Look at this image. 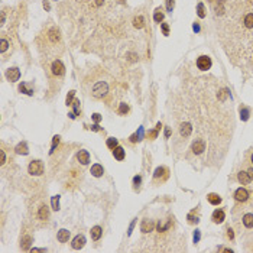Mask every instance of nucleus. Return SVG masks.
I'll return each mask as SVG.
<instances>
[{
    "instance_id": "f257e3e1",
    "label": "nucleus",
    "mask_w": 253,
    "mask_h": 253,
    "mask_svg": "<svg viewBox=\"0 0 253 253\" xmlns=\"http://www.w3.org/2000/svg\"><path fill=\"white\" fill-rule=\"evenodd\" d=\"M107 91H109V85L104 81H98L94 87H93V96L96 98H101L107 94Z\"/></svg>"
},
{
    "instance_id": "f03ea898",
    "label": "nucleus",
    "mask_w": 253,
    "mask_h": 253,
    "mask_svg": "<svg viewBox=\"0 0 253 253\" xmlns=\"http://www.w3.org/2000/svg\"><path fill=\"white\" fill-rule=\"evenodd\" d=\"M30 175H42L44 174V165L41 163V161H32L29 163V168H28Z\"/></svg>"
},
{
    "instance_id": "7ed1b4c3",
    "label": "nucleus",
    "mask_w": 253,
    "mask_h": 253,
    "mask_svg": "<svg viewBox=\"0 0 253 253\" xmlns=\"http://www.w3.org/2000/svg\"><path fill=\"white\" fill-rule=\"evenodd\" d=\"M197 67H198L201 71H207V70H210V67H211V59H210V57H207V55L200 57L198 59H197Z\"/></svg>"
},
{
    "instance_id": "20e7f679",
    "label": "nucleus",
    "mask_w": 253,
    "mask_h": 253,
    "mask_svg": "<svg viewBox=\"0 0 253 253\" xmlns=\"http://www.w3.org/2000/svg\"><path fill=\"white\" fill-rule=\"evenodd\" d=\"M84 245H85V237H84L83 234H78V236H75V237H74V240H72V243H71L72 249H75V250L83 249Z\"/></svg>"
},
{
    "instance_id": "39448f33",
    "label": "nucleus",
    "mask_w": 253,
    "mask_h": 253,
    "mask_svg": "<svg viewBox=\"0 0 253 253\" xmlns=\"http://www.w3.org/2000/svg\"><path fill=\"white\" fill-rule=\"evenodd\" d=\"M19 77H20V71H19V68H16V67L9 68L8 71H6V78H8L9 81H18Z\"/></svg>"
},
{
    "instance_id": "423d86ee",
    "label": "nucleus",
    "mask_w": 253,
    "mask_h": 253,
    "mask_svg": "<svg viewBox=\"0 0 253 253\" xmlns=\"http://www.w3.org/2000/svg\"><path fill=\"white\" fill-rule=\"evenodd\" d=\"M52 72L55 74V75H62V74L65 72V67L59 59H57V61H54L52 62Z\"/></svg>"
},
{
    "instance_id": "0eeeda50",
    "label": "nucleus",
    "mask_w": 253,
    "mask_h": 253,
    "mask_svg": "<svg viewBox=\"0 0 253 253\" xmlns=\"http://www.w3.org/2000/svg\"><path fill=\"white\" fill-rule=\"evenodd\" d=\"M77 159H78L80 163L87 165V163L90 162V153H88L87 151H80L78 153H77Z\"/></svg>"
},
{
    "instance_id": "6e6552de",
    "label": "nucleus",
    "mask_w": 253,
    "mask_h": 253,
    "mask_svg": "<svg viewBox=\"0 0 253 253\" xmlns=\"http://www.w3.org/2000/svg\"><path fill=\"white\" fill-rule=\"evenodd\" d=\"M204 151H205V143L203 140H197V142L193 143V152L195 155H200V153H203Z\"/></svg>"
},
{
    "instance_id": "1a4fd4ad",
    "label": "nucleus",
    "mask_w": 253,
    "mask_h": 253,
    "mask_svg": "<svg viewBox=\"0 0 253 253\" xmlns=\"http://www.w3.org/2000/svg\"><path fill=\"white\" fill-rule=\"evenodd\" d=\"M234 198L237 201H246L249 198V193H247L245 188H239V189H236V193H234Z\"/></svg>"
},
{
    "instance_id": "9d476101",
    "label": "nucleus",
    "mask_w": 253,
    "mask_h": 253,
    "mask_svg": "<svg viewBox=\"0 0 253 253\" xmlns=\"http://www.w3.org/2000/svg\"><path fill=\"white\" fill-rule=\"evenodd\" d=\"M90 172H91V175H93V177H97L98 178V177H101V175L104 174V169H103V166L100 165V163H94V165L91 166Z\"/></svg>"
},
{
    "instance_id": "9b49d317",
    "label": "nucleus",
    "mask_w": 253,
    "mask_h": 253,
    "mask_svg": "<svg viewBox=\"0 0 253 253\" xmlns=\"http://www.w3.org/2000/svg\"><path fill=\"white\" fill-rule=\"evenodd\" d=\"M153 227H155V224L152 223V221H149V220H142L140 230L143 231V233H149V231H152L153 230Z\"/></svg>"
},
{
    "instance_id": "f8f14e48",
    "label": "nucleus",
    "mask_w": 253,
    "mask_h": 253,
    "mask_svg": "<svg viewBox=\"0 0 253 253\" xmlns=\"http://www.w3.org/2000/svg\"><path fill=\"white\" fill-rule=\"evenodd\" d=\"M179 132H181V135L184 137H188L191 135V132H193V127H191L189 123H182L181 127H179Z\"/></svg>"
},
{
    "instance_id": "ddd939ff",
    "label": "nucleus",
    "mask_w": 253,
    "mask_h": 253,
    "mask_svg": "<svg viewBox=\"0 0 253 253\" xmlns=\"http://www.w3.org/2000/svg\"><path fill=\"white\" fill-rule=\"evenodd\" d=\"M224 211L223 210H215L214 213H213V221L214 223H223L224 221Z\"/></svg>"
},
{
    "instance_id": "4468645a",
    "label": "nucleus",
    "mask_w": 253,
    "mask_h": 253,
    "mask_svg": "<svg viewBox=\"0 0 253 253\" xmlns=\"http://www.w3.org/2000/svg\"><path fill=\"white\" fill-rule=\"evenodd\" d=\"M113 156L117 159V161H123V159H125V149L121 146H116L113 149Z\"/></svg>"
},
{
    "instance_id": "2eb2a0df",
    "label": "nucleus",
    "mask_w": 253,
    "mask_h": 253,
    "mask_svg": "<svg viewBox=\"0 0 253 253\" xmlns=\"http://www.w3.org/2000/svg\"><path fill=\"white\" fill-rule=\"evenodd\" d=\"M58 240H59L61 243H65V242H68V239H70V231L68 230H65V229H61L59 231H58Z\"/></svg>"
},
{
    "instance_id": "dca6fc26",
    "label": "nucleus",
    "mask_w": 253,
    "mask_h": 253,
    "mask_svg": "<svg viewBox=\"0 0 253 253\" xmlns=\"http://www.w3.org/2000/svg\"><path fill=\"white\" fill-rule=\"evenodd\" d=\"M101 233H103L101 227H100V226H94L93 229H91V239H93V240H98V239L101 237Z\"/></svg>"
},
{
    "instance_id": "f3484780",
    "label": "nucleus",
    "mask_w": 253,
    "mask_h": 253,
    "mask_svg": "<svg viewBox=\"0 0 253 253\" xmlns=\"http://www.w3.org/2000/svg\"><path fill=\"white\" fill-rule=\"evenodd\" d=\"M239 181L242 182V184H249V182L252 181V178H250L249 172H245V171H240V172H239Z\"/></svg>"
},
{
    "instance_id": "a211bd4d",
    "label": "nucleus",
    "mask_w": 253,
    "mask_h": 253,
    "mask_svg": "<svg viewBox=\"0 0 253 253\" xmlns=\"http://www.w3.org/2000/svg\"><path fill=\"white\" fill-rule=\"evenodd\" d=\"M49 39H51V42H58L61 39V36H59V30L58 29H55V28H52V29L49 30Z\"/></svg>"
},
{
    "instance_id": "6ab92c4d",
    "label": "nucleus",
    "mask_w": 253,
    "mask_h": 253,
    "mask_svg": "<svg viewBox=\"0 0 253 253\" xmlns=\"http://www.w3.org/2000/svg\"><path fill=\"white\" fill-rule=\"evenodd\" d=\"M15 151H16V153H19V155H28V153H29V149H28V146H26L25 142H22V143L18 145Z\"/></svg>"
},
{
    "instance_id": "aec40b11",
    "label": "nucleus",
    "mask_w": 253,
    "mask_h": 253,
    "mask_svg": "<svg viewBox=\"0 0 253 253\" xmlns=\"http://www.w3.org/2000/svg\"><path fill=\"white\" fill-rule=\"evenodd\" d=\"M207 200H208V203H210V204H213V205H219L220 203H221V198H220L217 194H208Z\"/></svg>"
},
{
    "instance_id": "412c9836",
    "label": "nucleus",
    "mask_w": 253,
    "mask_h": 253,
    "mask_svg": "<svg viewBox=\"0 0 253 253\" xmlns=\"http://www.w3.org/2000/svg\"><path fill=\"white\" fill-rule=\"evenodd\" d=\"M38 215H39V219L41 220H46L49 217V208L46 207V205H42V207L39 208Z\"/></svg>"
},
{
    "instance_id": "4be33fe9",
    "label": "nucleus",
    "mask_w": 253,
    "mask_h": 253,
    "mask_svg": "<svg viewBox=\"0 0 253 253\" xmlns=\"http://www.w3.org/2000/svg\"><path fill=\"white\" fill-rule=\"evenodd\" d=\"M243 224H245L247 229H252L253 227V214H245V217H243Z\"/></svg>"
},
{
    "instance_id": "5701e85b",
    "label": "nucleus",
    "mask_w": 253,
    "mask_h": 253,
    "mask_svg": "<svg viewBox=\"0 0 253 253\" xmlns=\"http://www.w3.org/2000/svg\"><path fill=\"white\" fill-rule=\"evenodd\" d=\"M143 25H145V20H143V18H142V16H137V18H135V19H133V26L137 28V29H142V28H143Z\"/></svg>"
},
{
    "instance_id": "b1692460",
    "label": "nucleus",
    "mask_w": 253,
    "mask_h": 253,
    "mask_svg": "<svg viewBox=\"0 0 253 253\" xmlns=\"http://www.w3.org/2000/svg\"><path fill=\"white\" fill-rule=\"evenodd\" d=\"M51 204H52V210L58 211L59 210V195H54L51 198Z\"/></svg>"
},
{
    "instance_id": "393cba45",
    "label": "nucleus",
    "mask_w": 253,
    "mask_h": 253,
    "mask_svg": "<svg viewBox=\"0 0 253 253\" xmlns=\"http://www.w3.org/2000/svg\"><path fill=\"white\" fill-rule=\"evenodd\" d=\"M245 26L246 28H253V13H249V15H246L245 18Z\"/></svg>"
},
{
    "instance_id": "a878e982",
    "label": "nucleus",
    "mask_w": 253,
    "mask_h": 253,
    "mask_svg": "<svg viewBox=\"0 0 253 253\" xmlns=\"http://www.w3.org/2000/svg\"><path fill=\"white\" fill-rule=\"evenodd\" d=\"M59 139H61V137L58 136V135H57V136H54V139H52V146H51V151H49V153H51V155H52L54 152H55V149H57L58 143H59Z\"/></svg>"
},
{
    "instance_id": "bb28decb",
    "label": "nucleus",
    "mask_w": 253,
    "mask_h": 253,
    "mask_svg": "<svg viewBox=\"0 0 253 253\" xmlns=\"http://www.w3.org/2000/svg\"><path fill=\"white\" fill-rule=\"evenodd\" d=\"M153 19H155V22H158V23H161V22L163 20V13L161 12V9H156V10H155Z\"/></svg>"
},
{
    "instance_id": "cd10ccee",
    "label": "nucleus",
    "mask_w": 253,
    "mask_h": 253,
    "mask_svg": "<svg viewBox=\"0 0 253 253\" xmlns=\"http://www.w3.org/2000/svg\"><path fill=\"white\" fill-rule=\"evenodd\" d=\"M19 90L22 91V93H25V94H28V96H32V94H34V90L28 88V87H26V84H25V83H22V84L19 85Z\"/></svg>"
},
{
    "instance_id": "c85d7f7f",
    "label": "nucleus",
    "mask_w": 253,
    "mask_h": 253,
    "mask_svg": "<svg viewBox=\"0 0 253 253\" xmlns=\"http://www.w3.org/2000/svg\"><path fill=\"white\" fill-rule=\"evenodd\" d=\"M30 242H32V239H30L29 236L23 237V240H22V249H23V250H28V249H29Z\"/></svg>"
},
{
    "instance_id": "c756f323",
    "label": "nucleus",
    "mask_w": 253,
    "mask_h": 253,
    "mask_svg": "<svg viewBox=\"0 0 253 253\" xmlns=\"http://www.w3.org/2000/svg\"><path fill=\"white\" fill-rule=\"evenodd\" d=\"M197 15L200 16V18H205V10H204V4L203 3H198V6H197Z\"/></svg>"
},
{
    "instance_id": "7c9ffc66",
    "label": "nucleus",
    "mask_w": 253,
    "mask_h": 253,
    "mask_svg": "<svg viewBox=\"0 0 253 253\" xmlns=\"http://www.w3.org/2000/svg\"><path fill=\"white\" fill-rule=\"evenodd\" d=\"M107 146H109L110 149H114L116 146H119V142H117V139H114V137H109V139H107Z\"/></svg>"
},
{
    "instance_id": "2f4dec72",
    "label": "nucleus",
    "mask_w": 253,
    "mask_h": 253,
    "mask_svg": "<svg viewBox=\"0 0 253 253\" xmlns=\"http://www.w3.org/2000/svg\"><path fill=\"white\" fill-rule=\"evenodd\" d=\"M74 96H75V91L71 90L68 93V96H67V98H65V104H67V106H71L72 100H74Z\"/></svg>"
},
{
    "instance_id": "473e14b6",
    "label": "nucleus",
    "mask_w": 253,
    "mask_h": 253,
    "mask_svg": "<svg viewBox=\"0 0 253 253\" xmlns=\"http://www.w3.org/2000/svg\"><path fill=\"white\" fill-rule=\"evenodd\" d=\"M129 111V106L126 104V103H121L120 107H119V113L120 114H126Z\"/></svg>"
},
{
    "instance_id": "72a5a7b5",
    "label": "nucleus",
    "mask_w": 253,
    "mask_h": 253,
    "mask_svg": "<svg viewBox=\"0 0 253 253\" xmlns=\"http://www.w3.org/2000/svg\"><path fill=\"white\" fill-rule=\"evenodd\" d=\"M240 117H242V120H247V119H249V110L247 109L240 110Z\"/></svg>"
},
{
    "instance_id": "f704fd0d",
    "label": "nucleus",
    "mask_w": 253,
    "mask_h": 253,
    "mask_svg": "<svg viewBox=\"0 0 253 253\" xmlns=\"http://www.w3.org/2000/svg\"><path fill=\"white\" fill-rule=\"evenodd\" d=\"M71 106H74V113L75 114H80V100H74Z\"/></svg>"
},
{
    "instance_id": "c9c22d12",
    "label": "nucleus",
    "mask_w": 253,
    "mask_h": 253,
    "mask_svg": "<svg viewBox=\"0 0 253 253\" xmlns=\"http://www.w3.org/2000/svg\"><path fill=\"white\" fill-rule=\"evenodd\" d=\"M8 46H9L8 41H6V39H2V42H0V51H2V52H4V51L8 49Z\"/></svg>"
},
{
    "instance_id": "e433bc0d",
    "label": "nucleus",
    "mask_w": 253,
    "mask_h": 253,
    "mask_svg": "<svg viewBox=\"0 0 253 253\" xmlns=\"http://www.w3.org/2000/svg\"><path fill=\"white\" fill-rule=\"evenodd\" d=\"M161 28H162V32L165 36H168L169 35V26L166 25V23H161Z\"/></svg>"
},
{
    "instance_id": "4c0bfd02",
    "label": "nucleus",
    "mask_w": 253,
    "mask_h": 253,
    "mask_svg": "<svg viewBox=\"0 0 253 253\" xmlns=\"http://www.w3.org/2000/svg\"><path fill=\"white\" fill-rule=\"evenodd\" d=\"M166 9H168V12H172V9H174V0H166Z\"/></svg>"
},
{
    "instance_id": "58836bf2",
    "label": "nucleus",
    "mask_w": 253,
    "mask_h": 253,
    "mask_svg": "<svg viewBox=\"0 0 253 253\" xmlns=\"http://www.w3.org/2000/svg\"><path fill=\"white\" fill-rule=\"evenodd\" d=\"M163 172H165V168H156V171H155V178H159L161 175H163Z\"/></svg>"
},
{
    "instance_id": "ea45409f",
    "label": "nucleus",
    "mask_w": 253,
    "mask_h": 253,
    "mask_svg": "<svg viewBox=\"0 0 253 253\" xmlns=\"http://www.w3.org/2000/svg\"><path fill=\"white\" fill-rule=\"evenodd\" d=\"M91 117H93V120H94L96 123H98V121L101 120V116H100V114H98V113H94V114H93V116H91Z\"/></svg>"
},
{
    "instance_id": "a19ab883",
    "label": "nucleus",
    "mask_w": 253,
    "mask_h": 253,
    "mask_svg": "<svg viewBox=\"0 0 253 253\" xmlns=\"http://www.w3.org/2000/svg\"><path fill=\"white\" fill-rule=\"evenodd\" d=\"M135 224H136V219L133 220V221H132V224L129 226V231H127V234H129V236L132 234V231H133V227H135Z\"/></svg>"
},
{
    "instance_id": "79ce46f5",
    "label": "nucleus",
    "mask_w": 253,
    "mask_h": 253,
    "mask_svg": "<svg viewBox=\"0 0 253 253\" xmlns=\"http://www.w3.org/2000/svg\"><path fill=\"white\" fill-rule=\"evenodd\" d=\"M137 137H139V140L143 139V127H139V130H137Z\"/></svg>"
},
{
    "instance_id": "37998d69",
    "label": "nucleus",
    "mask_w": 253,
    "mask_h": 253,
    "mask_svg": "<svg viewBox=\"0 0 253 253\" xmlns=\"http://www.w3.org/2000/svg\"><path fill=\"white\" fill-rule=\"evenodd\" d=\"M200 240V230H195V234H194V243H197Z\"/></svg>"
},
{
    "instance_id": "c03bdc74",
    "label": "nucleus",
    "mask_w": 253,
    "mask_h": 253,
    "mask_svg": "<svg viewBox=\"0 0 253 253\" xmlns=\"http://www.w3.org/2000/svg\"><path fill=\"white\" fill-rule=\"evenodd\" d=\"M137 140H139V137H137V133H133L132 136H130V142H133V143H135V142H137Z\"/></svg>"
},
{
    "instance_id": "a18cd8bd",
    "label": "nucleus",
    "mask_w": 253,
    "mask_h": 253,
    "mask_svg": "<svg viewBox=\"0 0 253 253\" xmlns=\"http://www.w3.org/2000/svg\"><path fill=\"white\" fill-rule=\"evenodd\" d=\"M140 181H142V178H140L139 175L133 178V184H135V185H139V184H140Z\"/></svg>"
},
{
    "instance_id": "49530a36",
    "label": "nucleus",
    "mask_w": 253,
    "mask_h": 253,
    "mask_svg": "<svg viewBox=\"0 0 253 253\" xmlns=\"http://www.w3.org/2000/svg\"><path fill=\"white\" fill-rule=\"evenodd\" d=\"M149 136H151V137H153V139H155V137L158 136V129H155V130H152V132H149Z\"/></svg>"
},
{
    "instance_id": "de8ad7c7",
    "label": "nucleus",
    "mask_w": 253,
    "mask_h": 253,
    "mask_svg": "<svg viewBox=\"0 0 253 253\" xmlns=\"http://www.w3.org/2000/svg\"><path fill=\"white\" fill-rule=\"evenodd\" d=\"M0 158H2V162H0V163L3 165V163L6 162V155H4V152H3V151H0Z\"/></svg>"
},
{
    "instance_id": "09e8293b",
    "label": "nucleus",
    "mask_w": 253,
    "mask_h": 253,
    "mask_svg": "<svg viewBox=\"0 0 253 253\" xmlns=\"http://www.w3.org/2000/svg\"><path fill=\"white\" fill-rule=\"evenodd\" d=\"M227 236H229V239H233L234 237L233 230H231V229H229V230H227Z\"/></svg>"
},
{
    "instance_id": "8fccbe9b",
    "label": "nucleus",
    "mask_w": 253,
    "mask_h": 253,
    "mask_svg": "<svg viewBox=\"0 0 253 253\" xmlns=\"http://www.w3.org/2000/svg\"><path fill=\"white\" fill-rule=\"evenodd\" d=\"M91 130H94V132H98V130H100V126H98V125H93V126H91Z\"/></svg>"
},
{
    "instance_id": "3c124183",
    "label": "nucleus",
    "mask_w": 253,
    "mask_h": 253,
    "mask_svg": "<svg viewBox=\"0 0 253 253\" xmlns=\"http://www.w3.org/2000/svg\"><path fill=\"white\" fill-rule=\"evenodd\" d=\"M44 8H45L46 10H49V9H51V6H49V3H48V2H46V0H45V2H44Z\"/></svg>"
},
{
    "instance_id": "603ef678",
    "label": "nucleus",
    "mask_w": 253,
    "mask_h": 253,
    "mask_svg": "<svg viewBox=\"0 0 253 253\" xmlns=\"http://www.w3.org/2000/svg\"><path fill=\"white\" fill-rule=\"evenodd\" d=\"M194 30L195 32H200V25L198 23H194Z\"/></svg>"
},
{
    "instance_id": "864d4df0",
    "label": "nucleus",
    "mask_w": 253,
    "mask_h": 253,
    "mask_svg": "<svg viewBox=\"0 0 253 253\" xmlns=\"http://www.w3.org/2000/svg\"><path fill=\"white\" fill-rule=\"evenodd\" d=\"M30 250H32V252H46V249H35V247L34 249H30Z\"/></svg>"
},
{
    "instance_id": "5fc2aeb1",
    "label": "nucleus",
    "mask_w": 253,
    "mask_h": 253,
    "mask_svg": "<svg viewBox=\"0 0 253 253\" xmlns=\"http://www.w3.org/2000/svg\"><path fill=\"white\" fill-rule=\"evenodd\" d=\"M103 3H104V0H96V4H97V6H101Z\"/></svg>"
},
{
    "instance_id": "6e6d98bb",
    "label": "nucleus",
    "mask_w": 253,
    "mask_h": 253,
    "mask_svg": "<svg viewBox=\"0 0 253 253\" xmlns=\"http://www.w3.org/2000/svg\"><path fill=\"white\" fill-rule=\"evenodd\" d=\"M169 135H171V130H169V129H166V130H165V136L169 137Z\"/></svg>"
},
{
    "instance_id": "4d7b16f0",
    "label": "nucleus",
    "mask_w": 253,
    "mask_h": 253,
    "mask_svg": "<svg viewBox=\"0 0 253 253\" xmlns=\"http://www.w3.org/2000/svg\"><path fill=\"white\" fill-rule=\"evenodd\" d=\"M247 172H249L250 178H252V179H253V169H249V171H247Z\"/></svg>"
},
{
    "instance_id": "13d9d810",
    "label": "nucleus",
    "mask_w": 253,
    "mask_h": 253,
    "mask_svg": "<svg viewBox=\"0 0 253 253\" xmlns=\"http://www.w3.org/2000/svg\"><path fill=\"white\" fill-rule=\"evenodd\" d=\"M161 127H162V125H161V123H158V125H156V129H158V130H161Z\"/></svg>"
},
{
    "instance_id": "bf43d9fd",
    "label": "nucleus",
    "mask_w": 253,
    "mask_h": 253,
    "mask_svg": "<svg viewBox=\"0 0 253 253\" xmlns=\"http://www.w3.org/2000/svg\"><path fill=\"white\" fill-rule=\"evenodd\" d=\"M252 162H253V155H252Z\"/></svg>"
}]
</instances>
